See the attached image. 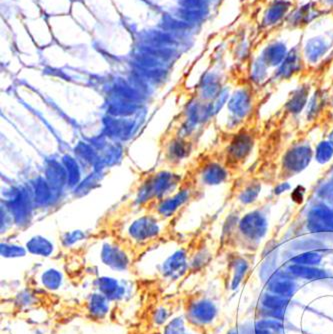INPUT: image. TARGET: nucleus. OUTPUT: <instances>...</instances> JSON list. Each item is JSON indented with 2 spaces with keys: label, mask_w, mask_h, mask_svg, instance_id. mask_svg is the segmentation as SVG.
<instances>
[{
  "label": "nucleus",
  "mask_w": 333,
  "mask_h": 334,
  "mask_svg": "<svg viewBox=\"0 0 333 334\" xmlns=\"http://www.w3.org/2000/svg\"><path fill=\"white\" fill-rule=\"evenodd\" d=\"M152 42L159 44V45H168V44H175V40L173 37L167 33V32H161V31H154L149 34L148 37Z\"/></svg>",
  "instance_id": "obj_1"
},
{
  "label": "nucleus",
  "mask_w": 333,
  "mask_h": 334,
  "mask_svg": "<svg viewBox=\"0 0 333 334\" xmlns=\"http://www.w3.org/2000/svg\"><path fill=\"white\" fill-rule=\"evenodd\" d=\"M162 26L168 30H183L187 27V24L180 20L168 17V18H164Z\"/></svg>",
  "instance_id": "obj_2"
}]
</instances>
